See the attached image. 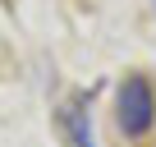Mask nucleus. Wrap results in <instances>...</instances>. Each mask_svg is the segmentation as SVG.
Returning <instances> with one entry per match:
<instances>
[{"mask_svg":"<svg viewBox=\"0 0 156 147\" xmlns=\"http://www.w3.org/2000/svg\"><path fill=\"white\" fill-rule=\"evenodd\" d=\"M115 120H119V129L129 138H142L151 129V120H156V92H151V83L142 78V74L124 78L119 101H115Z\"/></svg>","mask_w":156,"mask_h":147,"instance_id":"obj_1","label":"nucleus"},{"mask_svg":"<svg viewBox=\"0 0 156 147\" xmlns=\"http://www.w3.org/2000/svg\"><path fill=\"white\" fill-rule=\"evenodd\" d=\"M60 129H64L69 147H97V138H92V115L78 106V101L60 110Z\"/></svg>","mask_w":156,"mask_h":147,"instance_id":"obj_2","label":"nucleus"}]
</instances>
